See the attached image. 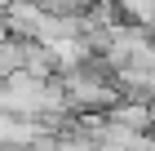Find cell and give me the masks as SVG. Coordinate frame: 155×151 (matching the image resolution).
Here are the masks:
<instances>
[{
	"instance_id": "obj_1",
	"label": "cell",
	"mask_w": 155,
	"mask_h": 151,
	"mask_svg": "<svg viewBox=\"0 0 155 151\" xmlns=\"http://www.w3.org/2000/svg\"><path fill=\"white\" fill-rule=\"evenodd\" d=\"M62 89H67L71 111H111V107L124 98V93H120L115 71L97 58V53H93V58H84L80 67L62 71Z\"/></svg>"
},
{
	"instance_id": "obj_2",
	"label": "cell",
	"mask_w": 155,
	"mask_h": 151,
	"mask_svg": "<svg viewBox=\"0 0 155 151\" xmlns=\"http://www.w3.org/2000/svg\"><path fill=\"white\" fill-rule=\"evenodd\" d=\"M5 22H9V36H18V40H45L49 9L40 5V0H9Z\"/></svg>"
},
{
	"instance_id": "obj_3",
	"label": "cell",
	"mask_w": 155,
	"mask_h": 151,
	"mask_svg": "<svg viewBox=\"0 0 155 151\" xmlns=\"http://www.w3.org/2000/svg\"><path fill=\"white\" fill-rule=\"evenodd\" d=\"M45 133V125L31 116H13V111H0V147H31V142Z\"/></svg>"
},
{
	"instance_id": "obj_4",
	"label": "cell",
	"mask_w": 155,
	"mask_h": 151,
	"mask_svg": "<svg viewBox=\"0 0 155 151\" xmlns=\"http://www.w3.org/2000/svg\"><path fill=\"white\" fill-rule=\"evenodd\" d=\"M22 71H31L40 80L58 76V53H53V45H49V40H27L22 45Z\"/></svg>"
},
{
	"instance_id": "obj_5",
	"label": "cell",
	"mask_w": 155,
	"mask_h": 151,
	"mask_svg": "<svg viewBox=\"0 0 155 151\" xmlns=\"http://www.w3.org/2000/svg\"><path fill=\"white\" fill-rule=\"evenodd\" d=\"M22 45L27 40H18V36H5L0 40V80H9L13 71H22Z\"/></svg>"
},
{
	"instance_id": "obj_6",
	"label": "cell",
	"mask_w": 155,
	"mask_h": 151,
	"mask_svg": "<svg viewBox=\"0 0 155 151\" xmlns=\"http://www.w3.org/2000/svg\"><path fill=\"white\" fill-rule=\"evenodd\" d=\"M115 5H120V18H124V22L151 27V18H155V0H115Z\"/></svg>"
},
{
	"instance_id": "obj_7",
	"label": "cell",
	"mask_w": 155,
	"mask_h": 151,
	"mask_svg": "<svg viewBox=\"0 0 155 151\" xmlns=\"http://www.w3.org/2000/svg\"><path fill=\"white\" fill-rule=\"evenodd\" d=\"M58 151H97V138H89V133H80V129H67L58 142Z\"/></svg>"
},
{
	"instance_id": "obj_8",
	"label": "cell",
	"mask_w": 155,
	"mask_h": 151,
	"mask_svg": "<svg viewBox=\"0 0 155 151\" xmlns=\"http://www.w3.org/2000/svg\"><path fill=\"white\" fill-rule=\"evenodd\" d=\"M49 13H89L93 9V0H40Z\"/></svg>"
},
{
	"instance_id": "obj_9",
	"label": "cell",
	"mask_w": 155,
	"mask_h": 151,
	"mask_svg": "<svg viewBox=\"0 0 155 151\" xmlns=\"http://www.w3.org/2000/svg\"><path fill=\"white\" fill-rule=\"evenodd\" d=\"M58 142H62V133H49V129H45V133L31 142V151H58Z\"/></svg>"
},
{
	"instance_id": "obj_10",
	"label": "cell",
	"mask_w": 155,
	"mask_h": 151,
	"mask_svg": "<svg viewBox=\"0 0 155 151\" xmlns=\"http://www.w3.org/2000/svg\"><path fill=\"white\" fill-rule=\"evenodd\" d=\"M5 36H9V22H5V18H0V40H5Z\"/></svg>"
},
{
	"instance_id": "obj_11",
	"label": "cell",
	"mask_w": 155,
	"mask_h": 151,
	"mask_svg": "<svg viewBox=\"0 0 155 151\" xmlns=\"http://www.w3.org/2000/svg\"><path fill=\"white\" fill-rule=\"evenodd\" d=\"M5 9H9V0H0V18H5Z\"/></svg>"
},
{
	"instance_id": "obj_12",
	"label": "cell",
	"mask_w": 155,
	"mask_h": 151,
	"mask_svg": "<svg viewBox=\"0 0 155 151\" xmlns=\"http://www.w3.org/2000/svg\"><path fill=\"white\" fill-rule=\"evenodd\" d=\"M151 36H155V18H151Z\"/></svg>"
}]
</instances>
